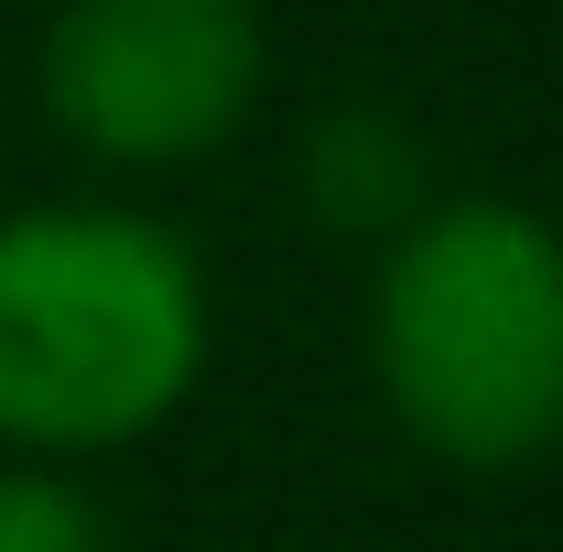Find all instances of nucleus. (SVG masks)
I'll return each instance as SVG.
<instances>
[{"label":"nucleus","instance_id":"7ed1b4c3","mask_svg":"<svg viewBox=\"0 0 563 552\" xmlns=\"http://www.w3.org/2000/svg\"><path fill=\"white\" fill-rule=\"evenodd\" d=\"M261 87V0H55L33 44V109L98 174H185L228 152Z\"/></svg>","mask_w":563,"mask_h":552},{"label":"nucleus","instance_id":"39448f33","mask_svg":"<svg viewBox=\"0 0 563 552\" xmlns=\"http://www.w3.org/2000/svg\"><path fill=\"white\" fill-rule=\"evenodd\" d=\"M0 552H120L109 509L66 466H0Z\"/></svg>","mask_w":563,"mask_h":552},{"label":"nucleus","instance_id":"f257e3e1","mask_svg":"<svg viewBox=\"0 0 563 552\" xmlns=\"http://www.w3.org/2000/svg\"><path fill=\"white\" fill-rule=\"evenodd\" d=\"M217 292L174 217L44 196L0 217V466L131 455L207 390Z\"/></svg>","mask_w":563,"mask_h":552},{"label":"nucleus","instance_id":"f03ea898","mask_svg":"<svg viewBox=\"0 0 563 552\" xmlns=\"http://www.w3.org/2000/svg\"><path fill=\"white\" fill-rule=\"evenodd\" d=\"M368 390L433 466H542L563 444V228L520 196H433L368 272Z\"/></svg>","mask_w":563,"mask_h":552},{"label":"nucleus","instance_id":"20e7f679","mask_svg":"<svg viewBox=\"0 0 563 552\" xmlns=\"http://www.w3.org/2000/svg\"><path fill=\"white\" fill-rule=\"evenodd\" d=\"M292 185H303V217L314 228H336V239H368V250H390L422 207H433V163H422V131L412 120H390V109H325L314 131H303V163H292Z\"/></svg>","mask_w":563,"mask_h":552}]
</instances>
